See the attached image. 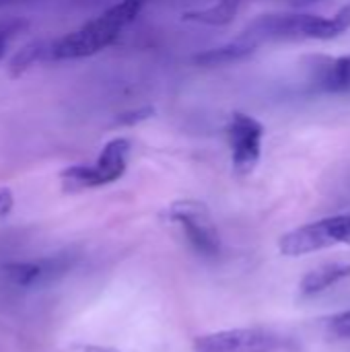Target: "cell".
Returning a JSON list of instances; mask_svg holds the SVG:
<instances>
[{
  "label": "cell",
  "mask_w": 350,
  "mask_h": 352,
  "mask_svg": "<svg viewBox=\"0 0 350 352\" xmlns=\"http://www.w3.org/2000/svg\"><path fill=\"white\" fill-rule=\"evenodd\" d=\"M14 208V194L8 188H0V221H4Z\"/></svg>",
  "instance_id": "9a60e30c"
},
{
  "label": "cell",
  "mask_w": 350,
  "mask_h": 352,
  "mask_svg": "<svg viewBox=\"0 0 350 352\" xmlns=\"http://www.w3.org/2000/svg\"><path fill=\"white\" fill-rule=\"evenodd\" d=\"M165 221L177 225L188 245L202 258H217L221 254V237L217 225L206 208L198 200H177L167 206Z\"/></svg>",
  "instance_id": "5b68a950"
},
{
  "label": "cell",
  "mask_w": 350,
  "mask_h": 352,
  "mask_svg": "<svg viewBox=\"0 0 350 352\" xmlns=\"http://www.w3.org/2000/svg\"><path fill=\"white\" fill-rule=\"evenodd\" d=\"M328 330L334 338L340 340H350V309L349 311H340L336 316L330 318L328 322Z\"/></svg>",
  "instance_id": "4fadbf2b"
},
{
  "label": "cell",
  "mask_w": 350,
  "mask_h": 352,
  "mask_svg": "<svg viewBox=\"0 0 350 352\" xmlns=\"http://www.w3.org/2000/svg\"><path fill=\"white\" fill-rule=\"evenodd\" d=\"M289 2H295V4H307V2H316V0H289Z\"/></svg>",
  "instance_id": "d6986e66"
},
{
  "label": "cell",
  "mask_w": 350,
  "mask_h": 352,
  "mask_svg": "<svg viewBox=\"0 0 350 352\" xmlns=\"http://www.w3.org/2000/svg\"><path fill=\"white\" fill-rule=\"evenodd\" d=\"M130 140L128 138H111L99 153L97 161L91 165H70L60 173L64 192H83L101 188L107 184L118 182L126 169H128V157H130Z\"/></svg>",
  "instance_id": "3957f363"
},
{
  "label": "cell",
  "mask_w": 350,
  "mask_h": 352,
  "mask_svg": "<svg viewBox=\"0 0 350 352\" xmlns=\"http://www.w3.org/2000/svg\"><path fill=\"white\" fill-rule=\"evenodd\" d=\"M19 2H25V0H0V8L2 6H10V4H19Z\"/></svg>",
  "instance_id": "ac0fdd59"
},
{
  "label": "cell",
  "mask_w": 350,
  "mask_h": 352,
  "mask_svg": "<svg viewBox=\"0 0 350 352\" xmlns=\"http://www.w3.org/2000/svg\"><path fill=\"white\" fill-rule=\"evenodd\" d=\"M314 80L316 87L326 93L350 91V54L338 58L318 56L314 60Z\"/></svg>",
  "instance_id": "9c48e42d"
},
{
  "label": "cell",
  "mask_w": 350,
  "mask_h": 352,
  "mask_svg": "<svg viewBox=\"0 0 350 352\" xmlns=\"http://www.w3.org/2000/svg\"><path fill=\"white\" fill-rule=\"evenodd\" d=\"M350 243V214L326 217L285 233L278 239V252L287 258H299Z\"/></svg>",
  "instance_id": "277c9868"
},
{
  "label": "cell",
  "mask_w": 350,
  "mask_h": 352,
  "mask_svg": "<svg viewBox=\"0 0 350 352\" xmlns=\"http://www.w3.org/2000/svg\"><path fill=\"white\" fill-rule=\"evenodd\" d=\"M225 134H227V142L231 148L233 171L239 177H248L250 173H254L262 157L264 126L254 116L235 111L229 118Z\"/></svg>",
  "instance_id": "8992f818"
},
{
  "label": "cell",
  "mask_w": 350,
  "mask_h": 352,
  "mask_svg": "<svg viewBox=\"0 0 350 352\" xmlns=\"http://www.w3.org/2000/svg\"><path fill=\"white\" fill-rule=\"evenodd\" d=\"M350 276V264L344 262H332V264H322L314 270H309L301 283H299V295L303 299L322 295L324 291H328L330 287L338 285L340 280Z\"/></svg>",
  "instance_id": "30bf717a"
},
{
  "label": "cell",
  "mask_w": 350,
  "mask_h": 352,
  "mask_svg": "<svg viewBox=\"0 0 350 352\" xmlns=\"http://www.w3.org/2000/svg\"><path fill=\"white\" fill-rule=\"evenodd\" d=\"M43 60H52V41H43V39L31 41V43L23 45L10 58V62H8V74L12 78H17L23 72H27L31 66H35L37 62H43Z\"/></svg>",
  "instance_id": "8fae6325"
},
{
  "label": "cell",
  "mask_w": 350,
  "mask_h": 352,
  "mask_svg": "<svg viewBox=\"0 0 350 352\" xmlns=\"http://www.w3.org/2000/svg\"><path fill=\"white\" fill-rule=\"evenodd\" d=\"M83 352H120L113 351V349H105V346H87Z\"/></svg>",
  "instance_id": "e0dca14e"
},
{
  "label": "cell",
  "mask_w": 350,
  "mask_h": 352,
  "mask_svg": "<svg viewBox=\"0 0 350 352\" xmlns=\"http://www.w3.org/2000/svg\"><path fill=\"white\" fill-rule=\"evenodd\" d=\"M155 113V107H140V109H134V111H126L122 116L116 118V124L118 126H134L138 122H144L149 118H153Z\"/></svg>",
  "instance_id": "5bb4252c"
},
{
  "label": "cell",
  "mask_w": 350,
  "mask_h": 352,
  "mask_svg": "<svg viewBox=\"0 0 350 352\" xmlns=\"http://www.w3.org/2000/svg\"><path fill=\"white\" fill-rule=\"evenodd\" d=\"M70 266H72V258L66 254L41 256L33 260H19L6 264L2 268V278L8 287L29 291L58 280L70 270Z\"/></svg>",
  "instance_id": "ba28073f"
},
{
  "label": "cell",
  "mask_w": 350,
  "mask_h": 352,
  "mask_svg": "<svg viewBox=\"0 0 350 352\" xmlns=\"http://www.w3.org/2000/svg\"><path fill=\"white\" fill-rule=\"evenodd\" d=\"M350 29V4L336 14H264L250 23L237 37L258 50L268 41H330Z\"/></svg>",
  "instance_id": "6da1fadb"
},
{
  "label": "cell",
  "mask_w": 350,
  "mask_h": 352,
  "mask_svg": "<svg viewBox=\"0 0 350 352\" xmlns=\"http://www.w3.org/2000/svg\"><path fill=\"white\" fill-rule=\"evenodd\" d=\"M281 344V336L266 328H233L198 336L194 352H276Z\"/></svg>",
  "instance_id": "52a82bcc"
},
{
  "label": "cell",
  "mask_w": 350,
  "mask_h": 352,
  "mask_svg": "<svg viewBox=\"0 0 350 352\" xmlns=\"http://www.w3.org/2000/svg\"><path fill=\"white\" fill-rule=\"evenodd\" d=\"M149 0H120L99 16L52 41V60H80L109 47Z\"/></svg>",
  "instance_id": "7a4b0ae2"
},
{
  "label": "cell",
  "mask_w": 350,
  "mask_h": 352,
  "mask_svg": "<svg viewBox=\"0 0 350 352\" xmlns=\"http://www.w3.org/2000/svg\"><path fill=\"white\" fill-rule=\"evenodd\" d=\"M12 31H14L12 25H0V58L6 54V43H8V37Z\"/></svg>",
  "instance_id": "2e32d148"
},
{
  "label": "cell",
  "mask_w": 350,
  "mask_h": 352,
  "mask_svg": "<svg viewBox=\"0 0 350 352\" xmlns=\"http://www.w3.org/2000/svg\"><path fill=\"white\" fill-rule=\"evenodd\" d=\"M239 6H241V0H219L217 4H212L208 8L186 12L184 14V21H188V23H200V25H212V27L229 25L235 19Z\"/></svg>",
  "instance_id": "7c38bea8"
}]
</instances>
